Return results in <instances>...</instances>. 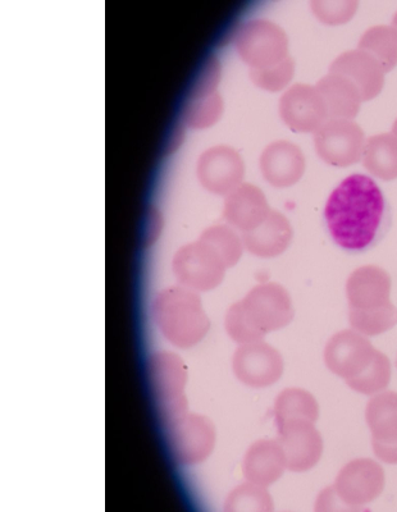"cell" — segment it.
I'll use <instances>...</instances> for the list:
<instances>
[{"label":"cell","instance_id":"obj_15","mask_svg":"<svg viewBox=\"0 0 397 512\" xmlns=\"http://www.w3.org/2000/svg\"><path fill=\"white\" fill-rule=\"evenodd\" d=\"M259 164L264 180L278 189L298 184L307 167L299 146L286 140L269 144L260 155Z\"/></svg>","mask_w":397,"mask_h":512},{"label":"cell","instance_id":"obj_28","mask_svg":"<svg viewBox=\"0 0 397 512\" xmlns=\"http://www.w3.org/2000/svg\"><path fill=\"white\" fill-rule=\"evenodd\" d=\"M267 487L246 482L228 495L225 509L231 512H271L275 509Z\"/></svg>","mask_w":397,"mask_h":512},{"label":"cell","instance_id":"obj_18","mask_svg":"<svg viewBox=\"0 0 397 512\" xmlns=\"http://www.w3.org/2000/svg\"><path fill=\"white\" fill-rule=\"evenodd\" d=\"M271 213L264 192L252 184H241L227 195L223 217L243 233L257 228Z\"/></svg>","mask_w":397,"mask_h":512},{"label":"cell","instance_id":"obj_21","mask_svg":"<svg viewBox=\"0 0 397 512\" xmlns=\"http://www.w3.org/2000/svg\"><path fill=\"white\" fill-rule=\"evenodd\" d=\"M316 88L325 100L330 120L354 121L358 116L363 98L346 77L330 72L318 81Z\"/></svg>","mask_w":397,"mask_h":512},{"label":"cell","instance_id":"obj_3","mask_svg":"<svg viewBox=\"0 0 397 512\" xmlns=\"http://www.w3.org/2000/svg\"><path fill=\"white\" fill-rule=\"evenodd\" d=\"M235 48L250 70L275 66L290 57L285 30L268 20H250L241 25L236 32Z\"/></svg>","mask_w":397,"mask_h":512},{"label":"cell","instance_id":"obj_6","mask_svg":"<svg viewBox=\"0 0 397 512\" xmlns=\"http://www.w3.org/2000/svg\"><path fill=\"white\" fill-rule=\"evenodd\" d=\"M365 135L362 127L350 120H328L314 132L319 158L333 167H349L363 157Z\"/></svg>","mask_w":397,"mask_h":512},{"label":"cell","instance_id":"obj_1","mask_svg":"<svg viewBox=\"0 0 397 512\" xmlns=\"http://www.w3.org/2000/svg\"><path fill=\"white\" fill-rule=\"evenodd\" d=\"M386 201L371 177L345 178L327 200L325 222L341 249L359 253L376 242L385 221Z\"/></svg>","mask_w":397,"mask_h":512},{"label":"cell","instance_id":"obj_11","mask_svg":"<svg viewBox=\"0 0 397 512\" xmlns=\"http://www.w3.org/2000/svg\"><path fill=\"white\" fill-rule=\"evenodd\" d=\"M232 369L245 386L266 388L280 381L285 364L280 351L266 342L258 341L241 345L236 350Z\"/></svg>","mask_w":397,"mask_h":512},{"label":"cell","instance_id":"obj_24","mask_svg":"<svg viewBox=\"0 0 397 512\" xmlns=\"http://www.w3.org/2000/svg\"><path fill=\"white\" fill-rule=\"evenodd\" d=\"M277 427L296 420L317 423L319 406L316 397L301 388H287L277 396L275 402Z\"/></svg>","mask_w":397,"mask_h":512},{"label":"cell","instance_id":"obj_27","mask_svg":"<svg viewBox=\"0 0 397 512\" xmlns=\"http://www.w3.org/2000/svg\"><path fill=\"white\" fill-rule=\"evenodd\" d=\"M391 374L390 359L383 352L377 350L371 364L357 377L348 379L346 383L351 390L362 393V395H377L389 387Z\"/></svg>","mask_w":397,"mask_h":512},{"label":"cell","instance_id":"obj_10","mask_svg":"<svg viewBox=\"0 0 397 512\" xmlns=\"http://www.w3.org/2000/svg\"><path fill=\"white\" fill-rule=\"evenodd\" d=\"M195 172L205 190L228 195L243 184L245 164L234 148L217 145L199 155Z\"/></svg>","mask_w":397,"mask_h":512},{"label":"cell","instance_id":"obj_14","mask_svg":"<svg viewBox=\"0 0 397 512\" xmlns=\"http://www.w3.org/2000/svg\"><path fill=\"white\" fill-rule=\"evenodd\" d=\"M278 432V441L284 450L290 472H308L319 463L323 454V440L314 423L296 420L282 425Z\"/></svg>","mask_w":397,"mask_h":512},{"label":"cell","instance_id":"obj_34","mask_svg":"<svg viewBox=\"0 0 397 512\" xmlns=\"http://www.w3.org/2000/svg\"><path fill=\"white\" fill-rule=\"evenodd\" d=\"M392 27H395L396 31H397V12L395 13V16L394 18H392Z\"/></svg>","mask_w":397,"mask_h":512},{"label":"cell","instance_id":"obj_25","mask_svg":"<svg viewBox=\"0 0 397 512\" xmlns=\"http://www.w3.org/2000/svg\"><path fill=\"white\" fill-rule=\"evenodd\" d=\"M198 242L207 248L226 268L234 267L244 253L243 237L237 235L234 228L211 226L205 228Z\"/></svg>","mask_w":397,"mask_h":512},{"label":"cell","instance_id":"obj_5","mask_svg":"<svg viewBox=\"0 0 397 512\" xmlns=\"http://www.w3.org/2000/svg\"><path fill=\"white\" fill-rule=\"evenodd\" d=\"M149 379L159 413L167 422L185 413L187 369L179 356L158 352L149 361Z\"/></svg>","mask_w":397,"mask_h":512},{"label":"cell","instance_id":"obj_32","mask_svg":"<svg viewBox=\"0 0 397 512\" xmlns=\"http://www.w3.org/2000/svg\"><path fill=\"white\" fill-rule=\"evenodd\" d=\"M359 7L357 0H313L310 8L319 22L328 26L348 24Z\"/></svg>","mask_w":397,"mask_h":512},{"label":"cell","instance_id":"obj_23","mask_svg":"<svg viewBox=\"0 0 397 512\" xmlns=\"http://www.w3.org/2000/svg\"><path fill=\"white\" fill-rule=\"evenodd\" d=\"M363 164L374 177L383 181L397 178V137L380 134L369 137L363 150Z\"/></svg>","mask_w":397,"mask_h":512},{"label":"cell","instance_id":"obj_33","mask_svg":"<svg viewBox=\"0 0 397 512\" xmlns=\"http://www.w3.org/2000/svg\"><path fill=\"white\" fill-rule=\"evenodd\" d=\"M374 454L383 463L397 465V443L394 445H373Z\"/></svg>","mask_w":397,"mask_h":512},{"label":"cell","instance_id":"obj_12","mask_svg":"<svg viewBox=\"0 0 397 512\" xmlns=\"http://www.w3.org/2000/svg\"><path fill=\"white\" fill-rule=\"evenodd\" d=\"M280 116L292 131L314 134L330 120L316 86L296 84L280 100Z\"/></svg>","mask_w":397,"mask_h":512},{"label":"cell","instance_id":"obj_13","mask_svg":"<svg viewBox=\"0 0 397 512\" xmlns=\"http://www.w3.org/2000/svg\"><path fill=\"white\" fill-rule=\"evenodd\" d=\"M376 351L367 336L355 329H345L327 342L325 361L332 373L348 381L371 364Z\"/></svg>","mask_w":397,"mask_h":512},{"label":"cell","instance_id":"obj_19","mask_svg":"<svg viewBox=\"0 0 397 512\" xmlns=\"http://www.w3.org/2000/svg\"><path fill=\"white\" fill-rule=\"evenodd\" d=\"M245 249L258 258L271 259L284 254L294 237L291 223L284 214L271 210L254 230L243 233Z\"/></svg>","mask_w":397,"mask_h":512},{"label":"cell","instance_id":"obj_35","mask_svg":"<svg viewBox=\"0 0 397 512\" xmlns=\"http://www.w3.org/2000/svg\"><path fill=\"white\" fill-rule=\"evenodd\" d=\"M392 134L397 137V120L394 123V127H392Z\"/></svg>","mask_w":397,"mask_h":512},{"label":"cell","instance_id":"obj_30","mask_svg":"<svg viewBox=\"0 0 397 512\" xmlns=\"http://www.w3.org/2000/svg\"><path fill=\"white\" fill-rule=\"evenodd\" d=\"M295 75V61L291 57L285 61L275 64V66L262 68V70H250V80L258 88L269 91V93H278L289 86Z\"/></svg>","mask_w":397,"mask_h":512},{"label":"cell","instance_id":"obj_4","mask_svg":"<svg viewBox=\"0 0 397 512\" xmlns=\"http://www.w3.org/2000/svg\"><path fill=\"white\" fill-rule=\"evenodd\" d=\"M168 423L167 437L173 457L182 465H198L212 455L216 428L208 418L182 414Z\"/></svg>","mask_w":397,"mask_h":512},{"label":"cell","instance_id":"obj_16","mask_svg":"<svg viewBox=\"0 0 397 512\" xmlns=\"http://www.w3.org/2000/svg\"><path fill=\"white\" fill-rule=\"evenodd\" d=\"M350 310H374L391 305V278L376 265L355 269L346 282Z\"/></svg>","mask_w":397,"mask_h":512},{"label":"cell","instance_id":"obj_17","mask_svg":"<svg viewBox=\"0 0 397 512\" xmlns=\"http://www.w3.org/2000/svg\"><path fill=\"white\" fill-rule=\"evenodd\" d=\"M330 72L346 77L357 86L363 102L377 98L385 85L386 72L371 54L355 49L340 54L332 62Z\"/></svg>","mask_w":397,"mask_h":512},{"label":"cell","instance_id":"obj_20","mask_svg":"<svg viewBox=\"0 0 397 512\" xmlns=\"http://www.w3.org/2000/svg\"><path fill=\"white\" fill-rule=\"evenodd\" d=\"M286 457L280 441L260 440L246 451L243 473L248 482L269 487L284 475Z\"/></svg>","mask_w":397,"mask_h":512},{"label":"cell","instance_id":"obj_29","mask_svg":"<svg viewBox=\"0 0 397 512\" xmlns=\"http://www.w3.org/2000/svg\"><path fill=\"white\" fill-rule=\"evenodd\" d=\"M349 320L351 327L362 335L378 336L396 326L397 309L394 304H391L385 308L365 310V312L350 310Z\"/></svg>","mask_w":397,"mask_h":512},{"label":"cell","instance_id":"obj_22","mask_svg":"<svg viewBox=\"0 0 397 512\" xmlns=\"http://www.w3.org/2000/svg\"><path fill=\"white\" fill-rule=\"evenodd\" d=\"M365 419L371 429L373 445L397 443V393H377L368 402Z\"/></svg>","mask_w":397,"mask_h":512},{"label":"cell","instance_id":"obj_7","mask_svg":"<svg viewBox=\"0 0 397 512\" xmlns=\"http://www.w3.org/2000/svg\"><path fill=\"white\" fill-rule=\"evenodd\" d=\"M385 483L380 464L371 459H357L341 469L333 488L350 510H362L382 495Z\"/></svg>","mask_w":397,"mask_h":512},{"label":"cell","instance_id":"obj_26","mask_svg":"<svg viewBox=\"0 0 397 512\" xmlns=\"http://www.w3.org/2000/svg\"><path fill=\"white\" fill-rule=\"evenodd\" d=\"M359 49L371 54L383 71L390 72L397 66V31L392 26H373L364 32Z\"/></svg>","mask_w":397,"mask_h":512},{"label":"cell","instance_id":"obj_31","mask_svg":"<svg viewBox=\"0 0 397 512\" xmlns=\"http://www.w3.org/2000/svg\"><path fill=\"white\" fill-rule=\"evenodd\" d=\"M226 331L228 336L240 345L263 341V338L266 337L262 331L255 327L252 319L248 317L241 301L228 309L226 314Z\"/></svg>","mask_w":397,"mask_h":512},{"label":"cell","instance_id":"obj_8","mask_svg":"<svg viewBox=\"0 0 397 512\" xmlns=\"http://www.w3.org/2000/svg\"><path fill=\"white\" fill-rule=\"evenodd\" d=\"M241 304L264 335L289 326L295 315L289 292L278 283L268 282L254 287Z\"/></svg>","mask_w":397,"mask_h":512},{"label":"cell","instance_id":"obj_9","mask_svg":"<svg viewBox=\"0 0 397 512\" xmlns=\"http://www.w3.org/2000/svg\"><path fill=\"white\" fill-rule=\"evenodd\" d=\"M173 273L191 291H212L221 285L226 267L200 242L182 246L172 260Z\"/></svg>","mask_w":397,"mask_h":512},{"label":"cell","instance_id":"obj_2","mask_svg":"<svg viewBox=\"0 0 397 512\" xmlns=\"http://www.w3.org/2000/svg\"><path fill=\"white\" fill-rule=\"evenodd\" d=\"M152 314L162 335L181 349L198 345L211 327L202 301L184 286L159 292L153 301Z\"/></svg>","mask_w":397,"mask_h":512}]
</instances>
